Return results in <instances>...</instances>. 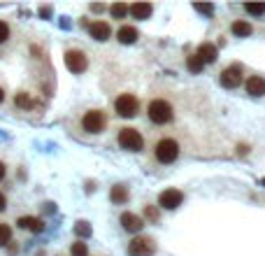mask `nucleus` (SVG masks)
<instances>
[{"instance_id": "f257e3e1", "label": "nucleus", "mask_w": 265, "mask_h": 256, "mask_svg": "<svg viewBox=\"0 0 265 256\" xmlns=\"http://www.w3.org/2000/svg\"><path fill=\"white\" fill-rule=\"evenodd\" d=\"M172 105L168 100H151L149 103V119L154 123H170L172 121Z\"/></svg>"}, {"instance_id": "f03ea898", "label": "nucleus", "mask_w": 265, "mask_h": 256, "mask_svg": "<svg viewBox=\"0 0 265 256\" xmlns=\"http://www.w3.org/2000/svg\"><path fill=\"white\" fill-rule=\"evenodd\" d=\"M119 145L128 152H142V147H145V140H142V135L135 131V128H121L119 131Z\"/></svg>"}, {"instance_id": "7ed1b4c3", "label": "nucleus", "mask_w": 265, "mask_h": 256, "mask_svg": "<svg viewBox=\"0 0 265 256\" xmlns=\"http://www.w3.org/2000/svg\"><path fill=\"white\" fill-rule=\"evenodd\" d=\"M156 159L161 161V163H175V161L179 159V145H177L175 140H170V138L161 140L156 145Z\"/></svg>"}, {"instance_id": "20e7f679", "label": "nucleus", "mask_w": 265, "mask_h": 256, "mask_svg": "<svg viewBox=\"0 0 265 256\" xmlns=\"http://www.w3.org/2000/svg\"><path fill=\"white\" fill-rule=\"evenodd\" d=\"M114 110L119 116L130 119V116L138 114V98L132 96V93H121V96L114 100Z\"/></svg>"}, {"instance_id": "39448f33", "label": "nucleus", "mask_w": 265, "mask_h": 256, "mask_svg": "<svg viewBox=\"0 0 265 256\" xmlns=\"http://www.w3.org/2000/svg\"><path fill=\"white\" fill-rule=\"evenodd\" d=\"M105 123H107V119H105V114L100 110H89L84 114V119H82V126H84L86 133H103Z\"/></svg>"}, {"instance_id": "423d86ee", "label": "nucleus", "mask_w": 265, "mask_h": 256, "mask_svg": "<svg viewBox=\"0 0 265 256\" xmlns=\"http://www.w3.org/2000/svg\"><path fill=\"white\" fill-rule=\"evenodd\" d=\"M65 68L70 73H84L89 68V58H86L84 51L79 49H68L65 51Z\"/></svg>"}, {"instance_id": "0eeeda50", "label": "nucleus", "mask_w": 265, "mask_h": 256, "mask_svg": "<svg viewBox=\"0 0 265 256\" xmlns=\"http://www.w3.org/2000/svg\"><path fill=\"white\" fill-rule=\"evenodd\" d=\"M154 240L151 238H135L128 244V254L130 256H151L154 254Z\"/></svg>"}, {"instance_id": "6e6552de", "label": "nucleus", "mask_w": 265, "mask_h": 256, "mask_svg": "<svg viewBox=\"0 0 265 256\" xmlns=\"http://www.w3.org/2000/svg\"><path fill=\"white\" fill-rule=\"evenodd\" d=\"M181 201H184V194H181L179 189H165V191H161V196H158V205L165 208V210L179 208Z\"/></svg>"}, {"instance_id": "1a4fd4ad", "label": "nucleus", "mask_w": 265, "mask_h": 256, "mask_svg": "<svg viewBox=\"0 0 265 256\" xmlns=\"http://www.w3.org/2000/svg\"><path fill=\"white\" fill-rule=\"evenodd\" d=\"M240 82H242V73L237 66L226 68L221 73V86H226V89H235V86H240Z\"/></svg>"}, {"instance_id": "9d476101", "label": "nucleus", "mask_w": 265, "mask_h": 256, "mask_svg": "<svg viewBox=\"0 0 265 256\" xmlns=\"http://www.w3.org/2000/svg\"><path fill=\"white\" fill-rule=\"evenodd\" d=\"M121 226H123L128 233H140L142 231V226H145V221H142V217H138V214L123 212L121 214Z\"/></svg>"}, {"instance_id": "9b49d317", "label": "nucleus", "mask_w": 265, "mask_h": 256, "mask_svg": "<svg viewBox=\"0 0 265 256\" xmlns=\"http://www.w3.org/2000/svg\"><path fill=\"white\" fill-rule=\"evenodd\" d=\"M89 33L93 40L105 42V40H109V35H112V28H109V24H105V21H93V24L89 26Z\"/></svg>"}, {"instance_id": "f8f14e48", "label": "nucleus", "mask_w": 265, "mask_h": 256, "mask_svg": "<svg viewBox=\"0 0 265 256\" xmlns=\"http://www.w3.org/2000/svg\"><path fill=\"white\" fill-rule=\"evenodd\" d=\"M195 54L200 56V61H203V63H214L219 58V49L214 47L212 42H203L198 47V51H195Z\"/></svg>"}, {"instance_id": "ddd939ff", "label": "nucleus", "mask_w": 265, "mask_h": 256, "mask_svg": "<svg viewBox=\"0 0 265 256\" xmlns=\"http://www.w3.org/2000/svg\"><path fill=\"white\" fill-rule=\"evenodd\" d=\"M247 93L249 96H256V98L265 93V80L260 77V75H251V77L247 80Z\"/></svg>"}, {"instance_id": "4468645a", "label": "nucleus", "mask_w": 265, "mask_h": 256, "mask_svg": "<svg viewBox=\"0 0 265 256\" xmlns=\"http://www.w3.org/2000/svg\"><path fill=\"white\" fill-rule=\"evenodd\" d=\"M128 12L132 14V19H149L151 17V12H154V5L151 3H135V5H130L128 7Z\"/></svg>"}, {"instance_id": "2eb2a0df", "label": "nucleus", "mask_w": 265, "mask_h": 256, "mask_svg": "<svg viewBox=\"0 0 265 256\" xmlns=\"http://www.w3.org/2000/svg\"><path fill=\"white\" fill-rule=\"evenodd\" d=\"M17 224L21 226V228H28V231H33V233H42L44 231V221L37 219V217H21Z\"/></svg>"}, {"instance_id": "dca6fc26", "label": "nucleus", "mask_w": 265, "mask_h": 256, "mask_svg": "<svg viewBox=\"0 0 265 256\" xmlns=\"http://www.w3.org/2000/svg\"><path fill=\"white\" fill-rule=\"evenodd\" d=\"M116 37H119L121 44H132L140 35H138V28H132V26H121L119 33H116Z\"/></svg>"}, {"instance_id": "f3484780", "label": "nucleus", "mask_w": 265, "mask_h": 256, "mask_svg": "<svg viewBox=\"0 0 265 256\" xmlns=\"http://www.w3.org/2000/svg\"><path fill=\"white\" fill-rule=\"evenodd\" d=\"M109 201L114 203V205H123V203H128V189L123 186V184L112 186V191H109Z\"/></svg>"}, {"instance_id": "a211bd4d", "label": "nucleus", "mask_w": 265, "mask_h": 256, "mask_svg": "<svg viewBox=\"0 0 265 256\" xmlns=\"http://www.w3.org/2000/svg\"><path fill=\"white\" fill-rule=\"evenodd\" d=\"M14 103H17V107H24V110H33V107H35V100H33L28 93H24V91L14 96Z\"/></svg>"}, {"instance_id": "6ab92c4d", "label": "nucleus", "mask_w": 265, "mask_h": 256, "mask_svg": "<svg viewBox=\"0 0 265 256\" xmlns=\"http://www.w3.org/2000/svg\"><path fill=\"white\" fill-rule=\"evenodd\" d=\"M251 26H249V21H235V24H233V33H235L237 37H249L251 35Z\"/></svg>"}, {"instance_id": "aec40b11", "label": "nucleus", "mask_w": 265, "mask_h": 256, "mask_svg": "<svg viewBox=\"0 0 265 256\" xmlns=\"http://www.w3.org/2000/svg\"><path fill=\"white\" fill-rule=\"evenodd\" d=\"M186 68L191 70V73H195V75H198V73H203V68H205V63L200 61V56H198V54H191V56L186 58Z\"/></svg>"}, {"instance_id": "412c9836", "label": "nucleus", "mask_w": 265, "mask_h": 256, "mask_svg": "<svg viewBox=\"0 0 265 256\" xmlns=\"http://www.w3.org/2000/svg\"><path fill=\"white\" fill-rule=\"evenodd\" d=\"M12 242V228L7 224H0V247H7Z\"/></svg>"}, {"instance_id": "4be33fe9", "label": "nucleus", "mask_w": 265, "mask_h": 256, "mask_svg": "<svg viewBox=\"0 0 265 256\" xmlns=\"http://www.w3.org/2000/svg\"><path fill=\"white\" fill-rule=\"evenodd\" d=\"M244 10H247L249 14H253V17H263L265 14V3H247Z\"/></svg>"}, {"instance_id": "5701e85b", "label": "nucleus", "mask_w": 265, "mask_h": 256, "mask_svg": "<svg viewBox=\"0 0 265 256\" xmlns=\"http://www.w3.org/2000/svg\"><path fill=\"white\" fill-rule=\"evenodd\" d=\"M109 12H112V17L114 19H123L128 14V5H123V3H114V5L109 7Z\"/></svg>"}, {"instance_id": "b1692460", "label": "nucleus", "mask_w": 265, "mask_h": 256, "mask_svg": "<svg viewBox=\"0 0 265 256\" xmlns=\"http://www.w3.org/2000/svg\"><path fill=\"white\" fill-rule=\"evenodd\" d=\"M75 233H77L79 238H89L91 235V224L89 221H77V224H75Z\"/></svg>"}, {"instance_id": "393cba45", "label": "nucleus", "mask_w": 265, "mask_h": 256, "mask_svg": "<svg viewBox=\"0 0 265 256\" xmlns=\"http://www.w3.org/2000/svg\"><path fill=\"white\" fill-rule=\"evenodd\" d=\"M70 254L73 256H86L89 254V247H86V242L77 240V242H73V247H70Z\"/></svg>"}, {"instance_id": "a878e982", "label": "nucleus", "mask_w": 265, "mask_h": 256, "mask_svg": "<svg viewBox=\"0 0 265 256\" xmlns=\"http://www.w3.org/2000/svg\"><path fill=\"white\" fill-rule=\"evenodd\" d=\"M145 214H147V219H149V221H158V219H161V212H158V210L154 208V205H147V208H145Z\"/></svg>"}, {"instance_id": "bb28decb", "label": "nucleus", "mask_w": 265, "mask_h": 256, "mask_svg": "<svg viewBox=\"0 0 265 256\" xmlns=\"http://www.w3.org/2000/svg\"><path fill=\"white\" fill-rule=\"evenodd\" d=\"M193 10L200 14H214V5H203V3H195L193 5Z\"/></svg>"}, {"instance_id": "cd10ccee", "label": "nucleus", "mask_w": 265, "mask_h": 256, "mask_svg": "<svg viewBox=\"0 0 265 256\" xmlns=\"http://www.w3.org/2000/svg\"><path fill=\"white\" fill-rule=\"evenodd\" d=\"M7 37H10V26H7L5 21H0V44L5 42Z\"/></svg>"}, {"instance_id": "c85d7f7f", "label": "nucleus", "mask_w": 265, "mask_h": 256, "mask_svg": "<svg viewBox=\"0 0 265 256\" xmlns=\"http://www.w3.org/2000/svg\"><path fill=\"white\" fill-rule=\"evenodd\" d=\"M7 208V198H5V196H3V194H0V212H3V210H5Z\"/></svg>"}, {"instance_id": "c756f323", "label": "nucleus", "mask_w": 265, "mask_h": 256, "mask_svg": "<svg viewBox=\"0 0 265 256\" xmlns=\"http://www.w3.org/2000/svg\"><path fill=\"white\" fill-rule=\"evenodd\" d=\"M7 251H10V254H17V251H19V247H17V244H12V242H10V244H7Z\"/></svg>"}, {"instance_id": "7c9ffc66", "label": "nucleus", "mask_w": 265, "mask_h": 256, "mask_svg": "<svg viewBox=\"0 0 265 256\" xmlns=\"http://www.w3.org/2000/svg\"><path fill=\"white\" fill-rule=\"evenodd\" d=\"M91 10H93V12H105V5H98L96 3V5H91Z\"/></svg>"}, {"instance_id": "2f4dec72", "label": "nucleus", "mask_w": 265, "mask_h": 256, "mask_svg": "<svg viewBox=\"0 0 265 256\" xmlns=\"http://www.w3.org/2000/svg\"><path fill=\"white\" fill-rule=\"evenodd\" d=\"M237 154H240V156H244V154H247V147L240 145V147H237Z\"/></svg>"}, {"instance_id": "473e14b6", "label": "nucleus", "mask_w": 265, "mask_h": 256, "mask_svg": "<svg viewBox=\"0 0 265 256\" xmlns=\"http://www.w3.org/2000/svg\"><path fill=\"white\" fill-rule=\"evenodd\" d=\"M40 14H42V17H49V14H51V10H49V7H42V10H40Z\"/></svg>"}, {"instance_id": "72a5a7b5", "label": "nucleus", "mask_w": 265, "mask_h": 256, "mask_svg": "<svg viewBox=\"0 0 265 256\" xmlns=\"http://www.w3.org/2000/svg\"><path fill=\"white\" fill-rule=\"evenodd\" d=\"M3 177H5V163L0 161V179H3Z\"/></svg>"}, {"instance_id": "f704fd0d", "label": "nucleus", "mask_w": 265, "mask_h": 256, "mask_svg": "<svg viewBox=\"0 0 265 256\" xmlns=\"http://www.w3.org/2000/svg\"><path fill=\"white\" fill-rule=\"evenodd\" d=\"M3 100H5V91H3V89H0V103H3Z\"/></svg>"}]
</instances>
